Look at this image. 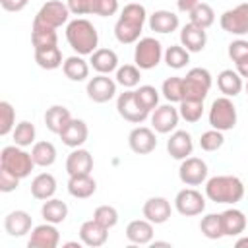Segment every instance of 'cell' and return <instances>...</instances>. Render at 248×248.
Masks as SVG:
<instances>
[{"mask_svg": "<svg viewBox=\"0 0 248 248\" xmlns=\"http://www.w3.org/2000/svg\"><path fill=\"white\" fill-rule=\"evenodd\" d=\"M116 110H118V114L124 120H128L132 124H141L149 116V112L136 99V91H132V89H128V91H124V93L118 95V99H116Z\"/></svg>", "mask_w": 248, "mask_h": 248, "instance_id": "obj_11", "label": "cell"}, {"mask_svg": "<svg viewBox=\"0 0 248 248\" xmlns=\"http://www.w3.org/2000/svg\"><path fill=\"white\" fill-rule=\"evenodd\" d=\"M200 231L205 238L209 240H217V238H223L225 232H223V221H221V213H207L202 217L200 221Z\"/></svg>", "mask_w": 248, "mask_h": 248, "instance_id": "obj_36", "label": "cell"}, {"mask_svg": "<svg viewBox=\"0 0 248 248\" xmlns=\"http://www.w3.org/2000/svg\"><path fill=\"white\" fill-rule=\"evenodd\" d=\"M31 157L37 167L46 169V167L54 165V161H56V147L50 141H35L31 147Z\"/></svg>", "mask_w": 248, "mask_h": 248, "instance_id": "obj_34", "label": "cell"}, {"mask_svg": "<svg viewBox=\"0 0 248 248\" xmlns=\"http://www.w3.org/2000/svg\"><path fill=\"white\" fill-rule=\"evenodd\" d=\"M219 25L225 33H231L236 37L248 35V2H242V4L223 12L219 17Z\"/></svg>", "mask_w": 248, "mask_h": 248, "instance_id": "obj_9", "label": "cell"}, {"mask_svg": "<svg viewBox=\"0 0 248 248\" xmlns=\"http://www.w3.org/2000/svg\"><path fill=\"white\" fill-rule=\"evenodd\" d=\"M128 145L138 155H147L157 147V136L155 130L147 126H138L128 134Z\"/></svg>", "mask_w": 248, "mask_h": 248, "instance_id": "obj_15", "label": "cell"}, {"mask_svg": "<svg viewBox=\"0 0 248 248\" xmlns=\"http://www.w3.org/2000/svg\"><path fill=\"white\" fill-rule=\"evenodd\" d=\"M234 246H236V248H244V246H248V236H242V238H238V240L234 242Z\"/></svg>", "mask_w": 248, "mask_h": 248, "instance_id": "obj_55", "label": "cell"}, {"mask_svg": "<svg viewBox=\"0 0 248 248\" xmlns=\"http://www.w3.org/2000/svg\"><path fill=\"white\" fill-rule=\"evenodd\" d=\"M182 79H184V99L188 101H203L213 83L211 74L205 68H192Z\"/></svg>", "mask_w": 248, "mask_h": 248, "instance_id": "obj_6", "label": "cell"}, {"mask_svg": "<svg viewBox=\"0 0 248 248\" xmlns=\"http://www.w3.org/2000/svg\"><path fill=\"white\" fill-rule=\"evenodd\" d=\"M85 91L93 103H108L116 95V79L108 78V74H97L87 81Z\"/></svg>", "mask_w": 248, "mask_h": 248, "instance_id": "obj_13", "label": "cell"}, {"mask_svg": "<svg viewBox=\"0 0 248 248\" xmlns=\"http://www.w3.org/2000/svg\"><path fill=\"white\" fill-rule=\"evenodd\" d=\"M93 219H95L97 223H101L103 227L112 229V227L118 223V211H116V207H112V205H99V207H95V211H93Z\"/></svg>", "mask_w": 248, "mask_h": 248, "instance_id": "obj_47", "label": "cell"}, {"mask_svg": "<svg viewBox=\"0 0 248 248\" xmlns=\"http://www.w3.org/2000/svg\"><path fill=\"white\" fill-rule=\"evenodd\" d=\"M56 192V178L50 172H41L31 180V196L35 200H48Z\"/></svg>", "mask_w": 248, "mask_h": 248, "instance_id": "obj_31", "label": "cell"}, {"mask_svg": "<svg viewBox=\"0 0 248 248\" xmlns=\"http://www.w3.org/2000/svg\"><path fill=\"white\" fill-rule=\"evenodd\" d=\"M16 128V110L8 101H0V136H8Z\"/></svg>", "mask_w": 248, "mask_h": 248, "instance_id": "obj_45", "label": "cell"}, {"mask_svg": "<svg viewBox=\"0 0 248 248\" xmlns=\"http://www.w3.org/2000/svg\"><path fill=\"white\" fill-rule=\"evenodd\" d=\"M136 99L147 112H151L159 107V91L153 85H140L136 89Z\"/></svg>", "mask_w": 248, "mask_h": 248, "instance_id": "obj_43", "label": "cell"}, {"mask_svg": "<svg viewBox=\"0 0 248 248\" xmlns=\"http://www.w3.org/2000/svg\"><path fill=\"white\" fill-rule=\"evenodd\" d=\"M35 62L39 68L43 70H56L60 68L64 62H62V52L58 46H50V48H41V50H35Z\"/></svg>", "mask_w": 248, "mask_h": 248, "instance_id": "obj_37", "label": "cell"}, {"mask_svg": "<svg viewBox=\"0 0 248 248\" xmlns=\"http://www.w3.org/2000/svg\"><path fill=\"white\" fill-rule=\"evenodd\" d=\"M89 64L97 74H110L118 70V54L112 48H97L91 54Z\"/></svg>", "mask_w": 248, "mask_h": 248, "instance_id": "obj_28", "label": "cell"}, {"mask_svg": "<svg viewBox=\"0 0 248 248\" xmlns=\"http://www.w3.org/2000/svg\"><path fill=\"white\" fill-rule=\"evenodd\" d=\"M178 120H180V112H178V108L172 107V103L170 105H161L151 112V126L157 134L174 132Z\"/></svg>", "mask_w": 248, "mask_h": 248, "instance_id": "obj_14", "label": "cell"}, {"mask_svg": "<svg viewBox=\"0 0 248 248\" xmlns=\"http://www.w3.org/2000/svg\"><path fill=\"white\" fill-rule=\"evenodd\" d=\"M202 0H176V6L180 12H190L192 8H196Z\"/></svg>", "mask_w": 248, "mask_h": 248, "instance_id": "obj_53", "label": "cell"}, {"mask_svg": "<svg viewBox=\"0 0 248 248\" xmlns=\"http://www.w3.org/2000/svg\"><path fill=\"white\" fill-rule=\"evenodd\" d=\"M244 56H248V41H244V39L232 41V43L229 45V58H231L232 62H238V60L244 58Z\"/></svg>", "mask_w": 248, "mask_h": 248, "instance_id": "obj_49", "label": "cell"}, {"mask_svg": "<svg viewBox=\"0 0 248 248\" xmlns=\"http://www.w3.org/2000/svg\"><path fill=\"white\" fill-rule=\"evenodd\" d=\"M217 87L219 91L225 95V97H236L240 95L244 83H242V76L236 72V70H223L219 76H217Z\"/></svg>", "mask_w": 248, "mask_h": 248, "instance_id": "obj_30", "label": "cell"}, {"mask_svg": "<svg viewBox=\"0 0 248 248\" xmlns=\"http://www.w3.org/2000/svg\"><path fill=\"white\" fill-rule=\"evenodd\" d=\"M126 238L132 244H149L153 240V223L147 219H134L126 227Z\"/></svg>", "mask_w": 248, "mask_h": 248, "instance_id": "obj_27", "label": "cell"}, {"mask_svg": "<svg viewBox=\"0 0 248 248\" xmlns=\"http://www.w3.org/2000/svg\"><path fill=\"white\" fill-rule=\"evenodd\" d=\"M35 136H37V130L29 120H21L19 124H16V128L12 132L14 143L19 147H27V145L35 143Z\"/></svg>", "mask_w": 248, "mask_h": 248, "instance_id": "obj_41", "label": "cell"}, {"mask_svg": "<svg viewBox=\"0 0 248 248\" xmlns=\"http://www.w3.org/2000/svg\"><path fill=\"white\" fill-rule=\"evenodd\" d=\"M58 136H60V140H62L64 145L76 149V147H81V145L87 141L89 128H87V124H85L83 120H79V118H72V120L66 124V128H64Z\"/></svg>", "mask_w": 248, "mask_h": 248, "instance_id": "obj_20", "label": "cell"}, {"mask_svg": "<svg viewBox=\"0 0 248 248\" xmlns=\"http://www.w3.org/2000/svg\"><path fill=\"white\" fill-rule=\"evenodd\" d=\"M70 17V8L68 4L60 0H50L41 6V10L33 17V25H43V27H52L58 29L62 27Z\"/></svg>", "mask_w": 248, "mask_h": 248, "instance_id": "obj_8", "label": "cell"}, {"mask_svg": "<svg viewBox=\"0 0 248 248\" xmlns=\"http://www.w3.org/2000/svg\"><path fill=\"white\" fill-rule=\"evenodd\" d=\"M70 120H72V114L64 105H52L45 112V126L52 134H60Z\"/></svg>", "mask_w": 248, "mask_h": 248, "instance_id": "obj_29", "label": "cell"}, {"mask_svg": "<svg viewBox=\"0 0 248 248\" xmlns=\"http://www.w3.org/2000/svg\"><path fill=\"white\" fill-rule=\"evenodd\" d=\"M236 64V72L242 76V78H246L248 79V56H244V58H240L238 62H234Z\"/></svg>", "mask_w": 248, "mask_h": 248, "instance_id": "obj_54", "label": "cell"}, {"mask_svg": "<svg viewBox=\"0 0 248 248\" xmlns=\"http://www.w3.org/2000/svg\"><path fill=\"white\" fill-rule=\"evenodd\" d=\"M167 151L172 159L176 161H182L186 157L192 155L194 151V141H192V136L186 132V130H174L170 134V138L167 140Z\"/></svg>", "mask_w": 248, "mask_h": 248, "instance_id": "obj_19", "label": "cell"}, {"mask_svg": "<svg viewBox=\"0 0 248 248\" xmlns=\"http://www.w3.org/2000/svg\"><path fill=\"white\" fill-rule=\"evenodd\" d=\"M174 209L184 217L202 215L205 211V198L196 188H184L174 196Z\"/></svg>", "mask_w": 248, "mask_h": 248, "instance_id": "obj_10", "label": "cell"}, {"mask_svg": "<svg viewBox=\"0 0 248 248\" xmlns=\"http://www.w3.org/2000/svg\"><path fill=\"white\" fill-rule=\"evenodd\" d=\"M60 242V232L52 223H43L31 229V236L27 240L29 248H56Z\"/></svg>", "mask_w": 248, "mask_h": 248, "instance_id": "obj_16", "label": "cell"}, {"mask_svg": "<svg viewBox=\"0 0 248 248\" xmlns=\"http://www.w3.org/2000/svg\"><path fill=\"white\" fill-rule=\"evenodd\" d=\"M97 192V182L91 174H72L68 178V194L78 200H87Z\"/></svg>", "mask_w": 248, "mask_h": 248, "instance_id": "obj_24", "label": "cell"}, {"mask_svg": "<svg viewBox=\"0 0 248 248\" xmlns=\"http://www.w3.org/2000/svg\"><path fill=\"white\" fill-rule=\"evenodd\" d=\"M89 66H91V64H87V60H83V56L74 54V56H68V58L64 60L62 72H64V76H66L68 79H72V81H83V79H87V76H89Z\"/></svg>", "mask_w": 248, "mask_h": 248, "instance_id": "obj_33", "label": "cell"}, {"mask_svg": "<svg viewBox=\"0 0 248 248\" xmlns=\"http://www.w3.org/2000/svg\"><path fill=\"white\" fill-rule=\"evenodd\" d=\"M95 2L97 0H68V8L70 14L74 16H87V14H95Z\"/></svg>", "mask_w": 248, "mask_h": 248, "instance_id": "obj_48", "label": "cell"}, {"mask_svg": "<svg viewBox=\"0 0 248 248\" xmlns=\"http://www.w3.org/2000/svg\"><path fill=\"white\" fill-rule=\"evenodd\" d=\"M0 167L10 170L14 176H17L21 180V178H27L37 165H35L31 153H27L23 147L14 143V145H6L2 149V153H0Z\"/></svg>", "mask_w": 248, "mask_h": 248, "instance_id": "obj_4", "label": "cell"}, {"mask_svg": "<svg viewBox=\"0 0 248 248\" xmlns=\"http://www.w3.org/2000/svg\"><path fill=\"white\" fill-rule=\"evenodd\" d=\"M0 2H4V0H0Z\"/></svg>", "mask_w": 248, "mask_h": 248, "instance_id": "obj_58", "label": "cell"}, {"mask_svg": "<svg viewBox=\"0 0 248 248\" xmlns=\"http://www.w3.org/2000/svg\"><path fill=\"white\" fill-rule=\"evenodd\" d=\"M81 244H83V242H81V240H79V242H66V244H64V246H66V248H79V246H81Z\"/></svg>", "mask_w": 248, "mask_h": 248, "instance_id": "obj_56", "label": "cell"}, {"mask_svg": "<svg viewBox=\"0 0 248 248\" xmlns=\"http://www.w3.org/2000/svg\"><path fill=\"white\" fill-rule=\"evenodd\" d=\"M163 58V45L155 37H143L136 43L134 62L140 70H153Z\"/></svg>", "mask_w": 248, "mask_h": 248, "instance_id": "obj_7", "label": "cell"}, {"mask_svg": "<svg viewBox=\"0 0 248 248\" xmlns=\"http://www.w3.org/2000/svg\"><path fill=\"white\" fill-rule=\"evenodd\" d=\"M244 192L242 180L234 174H217L205 180V196L215 203H238Z\"/></svg>", "mask_w": 248, "mask_h": 248, "instance_id": "obj_2", "label": "cell"}, {"mask_svg": "<svg viewBox=\"0 0 248 248\" xmlns=\"http://www.w3.org/2000/svg\"><path fill=\"white\" fill-rule=\"evenodd\" d=\"M108 238V229L103 227L101 223H97L95 219H89V221H83L81 227H79V240L89 246V248H99L107 242Z\"/></svg>", "mask_w": 248, "mask_h": 248, "instance_id": "obj_21", "label": "cell"}, {"mask_svg": "<svg viewBox=\"0 0 248 248\" xmlns=\"http://www.w3.org/2000/svg\"><path fill=\"white\" fill-rule=\"evenodd\" d=\"M170 211H172L170 202H169L167 198H163V196L149 198V200L143 203V207H141L143 217H145L147 221H151L153 225H163V223H167V221L170 219Z\"/></svg>", "mask_w": 248, "mask_h": 248, "instance_id": "obj_17", "label": "cell"}, {"mask_svg": "<svg viewBox=\"0 0 248 248\" xmlns=\"http://www.w3.org/2000/svg\"><path fill=\"white\" fill-rule=\"evenodd\" d=\"M31 43H33V48H35V50L56 46V43H58L56 29H52V27H43V25H33V27H31Z\"/></svg>", "mask_w": 248, "mask_h": 248, "instance_id": "obj_35", "label": "cell"}, {"mask_svg": "<svg viewBox=\"0 0 248 248\" xmlns=\"http://www.w3.org/2000/svg\"><path fill=\"white\" fill-rule=\"evenodd\" d=\"M27 2H29V0H4V2H0V4H2V8H4L6 12H21V10L27 6Z\"/></svg>", "mask_w": 248, "mask_h": 248, "instance_id": "obj_52", "label": "cell"}, {"mask_svg": "<svg viewBox=\"0 0 248 248\" xmlns=\"http://www.w3.org/2000/svg\"><path fill=\"white\" fill-rule=\"evenodd\" d=\"M178 25H180V19L170 10H157V12H153L149 16V29L155 31V33L167 35V33L176 31Z\"/></svg>", "mask_w": 248, "mask_h": 248, "instance_id": "obj_25", "label": "cell"}, {"mask_svg": "<svg viewBox=\"0 0 248 248\" xmlns=\"http://www.w3.org/2000/svg\"><path fill=\"white\" fill-rule=\"evenodd\" d=\"M207 165L200 157H186L178 167V178L186 186H200L207 180Z\"/></svg>", "mask_w": 248, "mask_h": 248, "instance_id": "obj_12", "label": "cell"}, {"mask_svg": "<svg viewBox=\"0 0 248 248\" xmlns=\"http://www.w3.org/2000/svg\"><path fill=\"white\" fill-rule=\"evenodd\" d=\"M4 229L10 236H25L27 232H31L33 229V219L27 211L23 209H16V211H10L6 217H4Z\"/></svg>", "mask_w": 248, "mask_h": 248, "instance_id": "obj_22", "label": "cell"}, {"mask_svg": "<svg viewBox=\"0 0 248 248\" xmlns=\"http://www.w3.org/2000/svg\"><path fill=\"white\" fill-rule=\"evenodd\" d=\"M178 112H180V118L182 120L194 124L203 114V101H188V99H184V101H180Z\"/></svg>", "mask_w": 248, "mask_h": 248, "instance_id": "obj_44", "label": "cell"}, {"mask_svg": "<svg viewBox=\"0 0 248 248\" xmlns=\"http://www.w3.org/2000/svg\"><path fill=\"white\" fill-rule=\"evenodd\" d=\"M205 43H207V33H205L203 27L188 21L180 29V45L188 52H202L205 48Z\"/></svg>", "mask_w": 248, "mask_h": 248, "instance_id": "obj_18", "label": "cell"}, {"mask_svg": "<svg viewBox=\"0 0 248 248\" xmlns=\"http://www.w3.org/2000/svg\"><path fill=\"white\" fill-rule=\"evenodd\" d=\"M209 124L215 130L229 132L236 126V107L231 101V97H217L209 107Z\"/></svg>", "mask_w": 248, "mask_h": 248, "instance_id": "obj_5", "label": "cell"}, {"mask_svg": "<svg viewBox=\"0 0 248 248\" xmlns=\"http://www.w3.org/2000/svg\"><path fill=\"white\" fill-rule=\"evenodd\" d=\"M17 186H19V178L14 176L10 170H6V169L0 167V190L4 194H8V192H14Z\"/></svg>", "mask_w": 248, "mask_h": 248, "instance_id": "obj_50", "label": "cell"}, {"mask_svg": "<svg viewBox=\"0 0 248 248\" xmlns=\"http://www.w3.org/2000/svg\"><path fill=\"white\" fill-rule=\"evenodd\" d=\"M244 89H246V95H248V79H246V85H244Z\"/></svg>", "mask_w": 248, "mask_h": 248, "instance_id": "obj_57", "label": "cell"}, {"mask_svg": "<svg viewBox=\"0 0 248 248\" xmlns=\"http://www.w3.org/2000/svg\"><path fill=\"white\" fill-rule=\"evenodd\" d=\"M147 19V12L141 4L130 2L122 8L118 21L114 23V37L122 45H132L140 41L143 23Z\"/></svg>", "mask_w": 248, "mask_h": 248, "instance_id": "obj_1", "label": "cell"}, {"mask_svg": "<svg viewBox=\"0 0 248 248\" xmlns=\"http://www.w3.org/2000/svg\"><path fill=\"white\" fill-rule=\"evenodd\" d=\"M221 221H223V232L225 236H240L246 231V215L236 209V207H229L221 213Z\"/></svg>", "mask_w": 248, "mask_h": 248, "instance_id": "obj_26", "label": "cell"}, {"mask_svg": "<svg viewBox=\"0 0 248 248\" xmlns=\"http://www.w3.org/2000/svg\"><path fill=\"white\" fill-rule=\"evenodd\" d=\"M41 215L46 223H52V225L64 223L68 217V205L58 198H48L41 205Z\"/></svg>", "mask_w": 248, "mask_h": 248, "instance_id": "obj_32", "label": "cell"}, {"mask_svg": "<svg viewBox=\"0 0 248 248\" xmlns=\"http://www.w3.org/2000/svg\"><path fill=\"white\" fill-rule=\"evenodd\" d=\"M163 58H165V62H167L169 68L180 70V68H184V66L190 62V52H188L182 45H170V46L163 52Z\"/></svg>", "mask_w": 248, "mask_h": 248, "instance_id": "obj_38", "label": "cell"}, {"mask_svg": "<svg viewBox=\"0 0 248 248\" xmlns=\"http://www.w3.org/2000/svg\"><path fill=\"white\" fill-rule=\"evenodd\" d=\"M66 41L79 56H91L99 45V33L95 25L85 17H76L66 25Z\"/></svg>", "mask_w": 248, "mask_h": 248, "instance_id": "obj_3", "label": "cell"}, {"mask_svg": "<svg viewBox=\"0 0 248 248\" xmlns=\"http://www.w3.org/2000/svg\"><path fill=\"white\" fill-rule=\"evenodd\" d=\"M188 16H190V21H192V23H196V25H200V27H203V29L211 27L213 21H215V12H213V8H211L209 4H205V2H200L196 8H192V10L188 12Z\"/></svg>", "mask_w": 248, "mask_h": 248, "instance_id": "obj_39", "label": "cell"}, {"mask_svg": "<svg viewBox=\"0 0 248 248\" xmlns=\"http://www.w3.org/2000/svg\"><path fill=\"white\" fill-rule=\"evenodd\" d=\"M140 78H141V74L136 64H124V66H118V70H116V83L126 89L140 85Z\"/></svg>", "mask_w": 248, "mask_h": 248, "instance_id": "obj_42", "label": "cell"}, {"mask_svg": "<svg viewBox=\"0 0 248 248\" xmlns=\"http://www.w3.org/2000/svg\"><path fill=\"white\" fill-rule=\"evenodd\" d=\"M223 143H225V136H223L221 130H215V128L203 132L202 138H200V147H202L203 151H209V153L221 149Z\"/></svg>", "mask_w": 248, "mask_h": 248, "instance_id": "obj_46", "label": "cell"}, {"mask_svg": "<svg viewBox=\"0 0 248 248\" xmlns=\"http://www.w3.org/2000/svg\"><path fill=\"white\" fill-rule=\"evenodd\" d=\"M118 12V0H97L95 2V16L108 17Z\"/></svg>", "mask_w": 248, "mask_h": 248, "instance_id": "obj_51", "label": "cell"}, {"mask_svg": "<svg viewBox=\"0 0 248 248\" xmlns=\"http://www.w3.org/2000/svg\"><path fill=\"white\" fill-rule=\"evenodd\" d=\"M161 93L163 97L169 101V103H180L184 99V79L174 76V78H167L163 81V87H161Z\"/></svg>", "mask_w": 248, "mask_h": 248, "instance_id": "obj_40", "label": "cell"}, {"mask_svg": "<svg viewBox=\"0 0 248 248\" xmlns=\"http://www.w3.org/2000/svg\"><path fill=\"white\" fill-rule=\"evenodd\" d=\"M91 170H93V155L87 149L76 147L66 159L68 176H72V174H91Z\"/></svg>", "mask_w": 248, "mask_h": 248, "instance_id": "obj_23", "label": "cell"}]
</instances>
